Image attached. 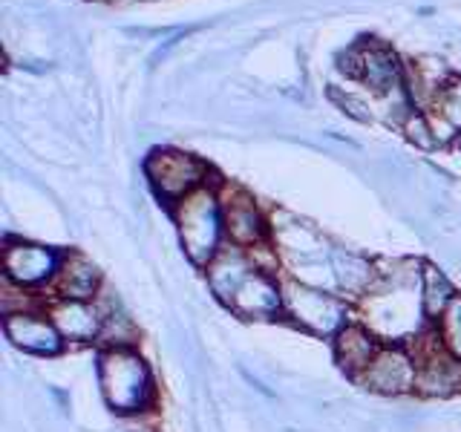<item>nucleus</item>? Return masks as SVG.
I'll return each mask as SVG.
<instances>
[{
	"mask_svg": "<svg viewBox=\"0 0 461 432\" xmlns=\"http://www.w3.org/2000/svg\"><path fill=\"white\" fill-rule=\"evenodd\" d=\"M101 389L113 410L119 412H136L148 403L150 395V374L141 357L127 349H113L101 357L98 366Z\"/></svg>",
	"mask_w": 461,
	"mask_h": 432,
	"instance_id": "obj_1",
	"label": "nucleus"
},
{
	"mask_svg": "<svg viewBox=\"0 0 461 432\" xmlns=\"http://www.w3.org/2000/svg\"><path fill=\"white\" fill-rule=\"evenodd\" d=\"M185 251L194 263H208L216 254V239H220V205L211 191H194L179 202L176 211Z\"/></svg>",
	"mask_w": 461,
	"mask_h": 432,
	"instance_id": "obj_2",
	"label": "nucleus"
},
{
	"mask_svg": "<svg viewBox=\"0 0 461 432\" xmlns=\"http://www.w3.org/2000/svg\"><path fill=\"white\" fill-rule=\"evenodd\" d=\"M144 173L158 196H165L167 202H182L199 187L205 176V165L179 150H153L144 162Z\"/></svg>",
	"mask_w": 461,
	"mask_h": 432,
	"instance_id": "obj_3",
	"label": "nucleus"
},
{
	"mask_svg": "<svg viewBox=\"0 0 461 432\" xmlns=\"http://www.w3.org/2000/svg\"><path fill=\"white\" fill-rule=\"evenodd\" d=\"M283 306L294 323L306 326L314 335H331V331L340 328L346 320V306L340 300L317 292V288L297 285V283L285 288Z\"/></svg>",
	"mask_w": 461,
	"mask_h": 432,
	"instance_id": "obj_4",
	"label": "nucleus"
},
{
	"mask_svg": "<svg viewBox=\"0 0 461 432\" xmlns=\"http://www.w3.org/2000/svg\"><path fill=\"white\" fill-rule=\"evenodd\" d=\"M340 61H343L340 69H346L349 76L369 84L372 90H378V93L395 90L403 78V67L398 61V55L389 47H384V43H364V47H355L346 52V58H340Z\"/></svg>",
	"mask_w": 461,
	"mask_h": 432,
	"instance_id": "obj_5",
	"label": "nucleus"
},
{
	"mask_svg": "<svg viewBox=\"0 0 461 432\" xmlns=\"http://www.w3.org/2000/svg\"><path fill=\"white\" fill-rule=\"evenodd\" d=\"M372 326L389 338H401L418 326V297H412L410 285H395L384 294L369 300Z\"/></svg>",
	"mask_w": 461,
	"mask_h": 432,
	"instance_id": "obj_6",
	"label": "nucleus"
},
{
	"mask_svg": "<svg viewBox=\"0 0 461 432\" xmlns=\"http://www.w3.org/2000/svg\"><path fill=\"white\" fill-rule=\"evenodd\" d=\"M360 378H364V383L372 392L398 395L415 386L418 374H415V364L407 355L398 349H389V352H378V357L372 360L369 369L360 374Z\"/></svg>",
	"mask_w": 461,
	"mask_h": 432,
	"instance_id": "obj_7",
	"label": "nucleus"
},
{
	"mask_svg": "<svg viewBox=\"0 0 461 432\" xmlns=\"http://www.w3.org/2000/svg\"><path fill=\"white\" fill-rule=\"evenodd\" d=\"M6 335L14 346H21L26 352L38 355H52L61 349V331L55 328V323L41 320L35 314H9L6 317Z\"/></svg>",
	"mask_w": 461,
	"mask_h": 432,
	"instance_id": "obj_8",
	"label": "nucleus"
},
{
	"mask_svg": "<svg viewBox=\"0 0 461 432\" xmlns=\"http://www.w3.org/2000/svg\"><path fill=\"white\" fill-rule=\"evenodd\" d=\"M55 254L50 248H41V245H6L4 251V268H6V277L14 283H41L47 280L50 274L55 271Z\"/></svg>",
	"mask_w": 461,
	"mask_h": 432,
	"instance_id": "obj_9",
	"label": "nucleus"
},
{
	"mask_svg": "<svg viewBox=\"0 0 461 432\" xmlns=\"http://www.w3.org/2000/svg\"><path fill=\"white\" fill-rule=\"evenodd\" d=\"M52 323L67 340H93L104 326V314L81 300H67L61 306H55Z\"/></svg>",
	"mask_w": 461,
	"mask_h": 432,
	"instance_id": "obj_10",
	"label": "nucleus"
},
{
	"mask_svg": "<svg viewBox=\"0 0 461 432\" xmlns=\"http://www.w3.org/2000/svg\"><path fill=\"white\" fill-rule=\"evenodd\" d=\"M230 309L240 311L242 317H268L280 309V294L266 274H251L249 280L240 285V292L230 297Z\"/></svg>",
	"mask_w": 461,
	"mask_h": 432,
	"instance_id": "obj_11",
	"label": "nucleus"
},
{
	"mask_svg": "<svg viewBox=\"0 0 461 432\" xmlns=\"http://www.w3.org/2000/svg\"><path fill=\"white\" fill-rule=\"evenodd\" d=\"M335 355H338V364L352 374H364L372 360L378 357L372 335L360 326H346L340 331L335 343Z\"/></svg>",
	"mask_w": 461,
	"mask_h": 432,
	"instance_id": "obj_12",
	"label": "nucleus"
},
{
	"mask_svg": "<svg viewBox=\"0 0 461 432\" xmlns=\"http://www.w3.org/2000/svg\"><path fill=\"white\" fill-rule=\"evenodd\" d=\"M211 288H213V294L230 302V297H234L240 292V285L251 277V266H249V259H245L242 254L237 251H222L220 256L211 263Z\"/></svg>",
	"mask_w": 461,
	"mask_h": 432,
	"instance_id": "obj_13",
	"label": "nucleus"
},
{
	"mask_svg": "<svg viewBox=\"0 0 461 432\" xmlns=\"http://www.w3.org/2000/svg\"><path fill=\"white\" fill-rule=\"evenodd\" d=\"M225 228H228L230 239L240 245H254L266 230L263 220H259V213L254 208V202L245 194H237L234 202L225 205Z\"/></svg>",
	"mask_w": 461,
	"mask_h": 432,
	"instance_id": "obj_14",
	"label": "nucleus"
},
{
	"mask_svg": "<svg viewBox=\"0 0 461 432\" xmlns=\"http://www.w3.org/2000/svg\"><path fill=\"white\" fill-rule=\"evenodd\" d=\"M331 274H335V283L349 294H364L375 280V271L366 259L346 251H331Z\"/></svg>",
	"mask_w": 461,
	"mask_h": 432,
	"instance_id": "obj_15",
	"label": "nucleus"
},
{
	"mask_svg": "<svg viewBox=\"0 0 461 432\" xmlns=\"http://www.w3.org/2000/svg\"><path fill=\"white\" fill-rule=\"evenodd\" d=\"M418 389H421L424 395H453L456 389L461 386V374L456 369L453 360H438V357H429L424 369L418 372Z\"/></svg>",
	"mask_w": 461,
	"mask_h": 432,
	"instance_id": "obj_16",
	"label": "nucleus"
},
{
	"mask_svg": "<svg viewBox=\"0 0 461 432\" xmlns=\"http://www.w3.org/2000/svg\"><path fill=\"white\" fill-rule=\"evenodd\" d=\"M98 285V271L90 259L84 256H72L61 268V292L72 300H84L95 292Z\"/></svg>",
	"mask_w": 461,
	"mask_h": 432,
	"instance_id": "obj_17",
	"label": "nucleus"
},
{
	"mask_svg": "<svg viewBox=\"0 0 461 432\" xmlns=\"http://www.w3.org/2000/svg\"><path fill=\"white\" fill-rule=\"evenodd\" d=\"M421 292H424L421 294L424 297V311L429 317H441L444 309L456 300L450 280H447L444 274L438 268H432V266H424V271H421Z\"/></svg>",
	"mask_w": 461,
	"mask_h": 432,
	"instance_id": "obj_18",
	"label": "nucleus"
},
{
	"mask_svg": "<svg viewBox=\"0 0 461 432\" xmlns=\"http://www.w3.org/2000/svg\"><path fill=\"white\" fill-rule=\"evenodd\" d=\"M438 331L447 352L453 357H461V297H456L438 317Z\"/></svg>",
	"mask_w": 461,
	"mask_h": 432,
	"instance_id": "obj_19",
	"label": "nucleus"
},
{
	"mask_svg": "<svg viewBox=\"0 0 461 432\" xmlns=\"http://www.w3.org/2000/svg\"><path fill=\"white\" fill-rule=\"evenodd\" d=\"M403 130H407L410 141H415L418 148H424V150L436 148V136H432V127L427 124V119H424L421 112H410L407 122H403Z\"/></svg>",
	"mask_w": 461,
	"mask_h": 432,
	"instance_id": "obj_20",
	"label": "nucleus"
},
{
	"mask_svg": "<svg viewBox=\"0 0 461 432\" xmlns=\"http://www.w3.org/2000/svg\"><path fill=\"white\" fill-rule=\"evenodd\" d=\"M441 110L447 115V122H450L453 127H461V81L444 86V93H441Z\"/></svg>",
	"mask_w": 461,
	"mask_h": 432,
	"instance_id": "obj_21",
	"label": "nucleus"
},
{
	"mask_svg": "<svg viewBox=\"0 0 461 432\" xmlns=\"http://www.w3.org/2000/svg\"><path fill=\"white\" fill-rule=\"evenodd\" d=\"M331 98L338 101V104L349 112V115H355L357 122H369V112H366V104L364 101H357V98H352V95H340L338 90H331Z\"/></svg>",
	"mask_w": 461,
	"mask_h": 432,
	"instance_id": "obj_22",
	"label": "nucleus"
},
{
	"mask_svg": "<svg viewBox=\"0 0 461 432\" xmlns=\"http://www.w3.org/2000/svg\"><path fill=\"white\" fill-rule=\"evenodd\" d=\"M456 148H458V150H461V136H458V139H456Z\"/></svg>",
	"mask_w": 461,
	"mask_h": 432,
	"instance_id": "obj_23",
	"label": "nucleus"
}]
</instances>
